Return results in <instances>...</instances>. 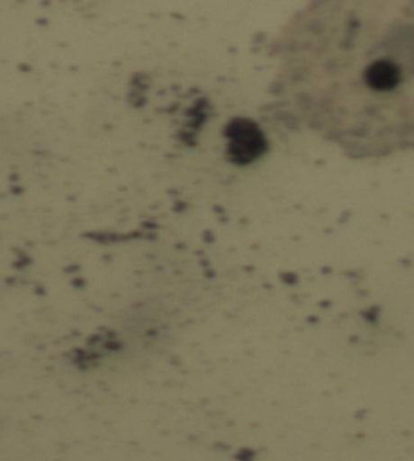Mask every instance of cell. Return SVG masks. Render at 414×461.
I'll return each instance as SVG.
<instances>
[{
	"mask_svg": "<svg viewBox=\"0 0 414 461\" xmlns=\"http://www.w3.org/2000/svg\"><path fill=\"white\" fill-rule=\"evenodd\" d=\"M287 85L314 125L343 143L414 125V8H314L290 34Z\"/></svg>",
	"mask_w": 414,
	"mask_h": 461,
	"instance_id": "1",
	"label": "cell"
}]
</instances>
